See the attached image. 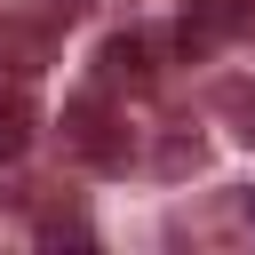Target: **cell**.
<instances>
[{
	"label": "cell",
	"instance_id": "9",
	"mask_svg": "<svg viewBox=\"0 0 255 255\" xmlns=\"http://www.w3.org/2000/svg\"><path fill=\"white\" fill-rule=\"evenodd\" d=\"M231 32H239V40H255V0H231Z\"/></svg>",
	"mask_w": 255,
	"mask_h": 255
},
{
	"label": "cell",
	"instance_id": "8",
	"mask_svg": "<svg viewBox=\"0 0 255 255\" xmlns=\"http://www.w3.org/2000/svg\"><path fill=\"white\" fill-rule=\"evenodd\" d=\"M96 0H32V16H48V24H80Z\"/></svg>",
	"mask_w": 255,
	"mask_h": 255
},
{
	"label": "cell",
	"instance_id": "10",
	"mask_svg": "<svg viewBox=\"0 0 255 255\" xmlns=\"http://www.w3.org/2000/svg\"><path fill=\"white\" fill-rule=\"evenodd\" d=\"M247 223H255V199H247Z\"/></svg>",
	"mask_w": 255,
	"mask_h": 255
},
{
	"label": "cell",
	"instance_id": "2",
	"mask_svg": "<svg viewBox=\"0 0 255 255\" xmlns=\"http://www.w3.org/2000/svg\"><path fill=\"white\" fill-rule=\"evenodd\" d=\"M96 88L143 96V88H151V32H112V40L96 48Z\"/></svg>",
	"mask_w": 255,
	"mask_h": 255
},
{
	"label": "cell",
	"instance_id": "6",
	"mask_svg": "<svg viewBox=\"0 0 255 255\" xmlns=\"http://www.w3.org/2000/svg\"><path fill=\"white\" fill-rule=\"evenodd\" d=\"M215 112H223V120H231V135L255 151V80H223V88H215Z\"/></svg>",
	"mask_w": 255,
	"mask_h": 255
},
{
	"label": "cell",
	"instance_id": "3",
	"mask_svg": "<svg viewBox=\"0 0 255 255\" xmlns=\"http://www.w3.org/2000/svg\"><path fill=\"white\" fill-rule=\"evenodd\" d=\"M0 64H8L16 80H32L40 64H56V24L32 16V8H24V16H0Z\"/></svg>",
	"mask_w": 255,
	"mask_h": 255
},
{
	"label": "cell",
	"instance_id": "1",
	"mask_svg": "<svg viewBox=\"0 0 255 255\" xmlns=\"http://www.w3.org/2000/svg\"><path fill=\"white\" fill-rule=\"evenodd\" d=\"M64 151L88 159V167H128V128H120V112L104 104V88H88V96L64 104Z\"/></svg>",
	"mask_w": 255,
	"mask_h": 255
},
{
	"label": "cell",
	"instance_id": "7",
	"mask_svg": "<svg viewBox=\"0 0 255 255\" xmlns=\"http://www.w3.org/2000/svg\"><path fill=\"white\" fill-rule=\"evenodd\" d=\"M40 247H96V231L80 215H40Z\"/></svg>",
	"mask_w": 255,
	"mask_h": 255
},
{
	"label": "cell",
	"instance_id": "4",
	"mask_svg": "<svg viewBox=\"0 0 255 255\" xmlns=\"http://www.w3.org/2000/svg\"><path fill=\"white\" fill-rule=\"evenodd\" d=\"M40 135V104H32V80H0V167H16Z\"/></svg>",
	"mask_w": 255,
	"mask_h": 255
},
{
	"label": "cell",
	"instance_id": "5",
	"mask_svg": "<svg viewBox=\"0 0 255 255\" xmlns=\"http://www.w3.org/2000/svg\"><path fill=\"white\" fill-rule=\"evenodd\" d=\"M151 167H159L167 183H183V175H199V167H207V143H199L191 128H167V135H159V159H151Z\"/></svg>",
	"mask_w": 255,
	"mask_h": 255
}]
</instances>
